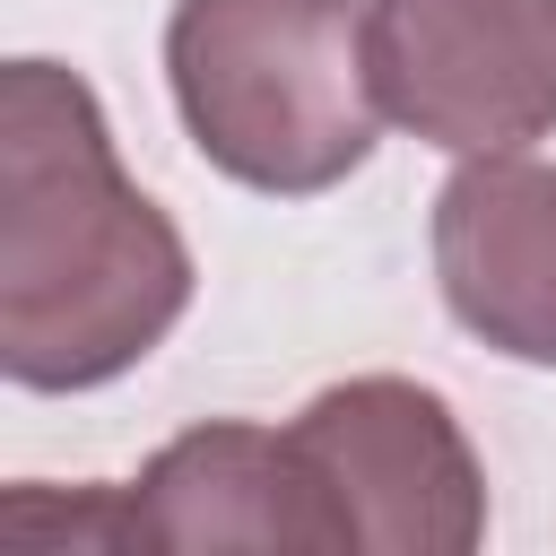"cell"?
<instances>
[{
  "label": "cell",
  "instance_id": "52a82bcc",
  "mask_svg": "<svg viewBox=\"0 0 556 556\" xmlns=\"http://www.w3.org/2000/svg\"><path fill=\"white\" fill-rule=\"evenodd\" d=\"M0 547H17V556H61V547H148V530H139L130 486H78V495L9 486V504H0Z\"/></svg>",
  "mask_w": 556,
  "mask_h": 556
},
{
  "label": "cell",
  "instance_id": "7a4b0ae2",
  "mask_svg": "<svg viewBox=\"0 0 556 556\" xmlns=\"http://www.w3.org/2000/svg\"><path fill=\"white\" fill-rule=\"evenodd\" d=\"M165 87L191 148L269 200L339 191L382 122L356 0H174Z\"/></svg>",
  "mask_w": 556,
  "mask_h": 556
},
{
  "label": "cell",
  "instance_id": "3957f363",
  "mask_svg": "<svg viewBox=\"0 0 556 556\" xmlns=\"http://www.w3.org/2000/svg\"><path fill=\"white\" fill-rule=\"evenodd\" d=\"M313 486L348 547L374 556H469L486 539V469L443 391L408 374H356L287 417Z\"/></svg>",
  "mask_w": 556,
  "mask_h": 556
},
{
  "label": "cell",
  "instance_id": "5b68a950",
  "mask_svg": "<svg viewBox=\"0 0 556 556\" xmlns=\"http://www.w3.org/2000/svg\"><path fill=\"white\" fill-rule=\"evenodd\" d=\"M434 287L469 339L556 374V165L469 156L434 191Z\"/></svg>",
  "mask_w": 556,
  "mask_h": 556
},
{
  "label": "cell",
  "instance_id": "6da1fadb",
  "mask_svg": "<svg viewBox=\"0 0 556 556\" xmlns=\"http://www.w3.org/2000/svg\"><path fill=\"white\" fill-rule=\"evenodd\" d=\"M191 304L174 217L122 174L104 104L61 61L0 70V374L17 391H96L130 374Z\"/></svg>",
  "mask_w": 556,
  "mask_h": 556
},
{
  "label": "cell",
  "instance_id": "277c9868",
  "mask_svg": "<svg viewBox=\"0 0 556 556\" xmlns=\"http://www.w3.org/2000/svg\"><path fill=\"white\" fill-rule=\"evenodd\" d=\"M382 122L452 156L556 130V0H365Z\"/></svg>",
  "mask_w": 556,
  "mask_h": 556
},
{
  "label": "cell",
  "instance_id": "8992f818",
  "mask_svg": "<svg viewBox=\"0 0 556 556\" xmlns=\"http://www.w3.org/2000/svg\"><path fill=\"white\" fill-rule=\"evenodd\" d=\"M130 504L148 547H295V556L348 547L287 426H243V417L191 426L139 469Z\"/></svg>",
  "mask_w": 556,
  "mask_h": 556
}]
</instances>
